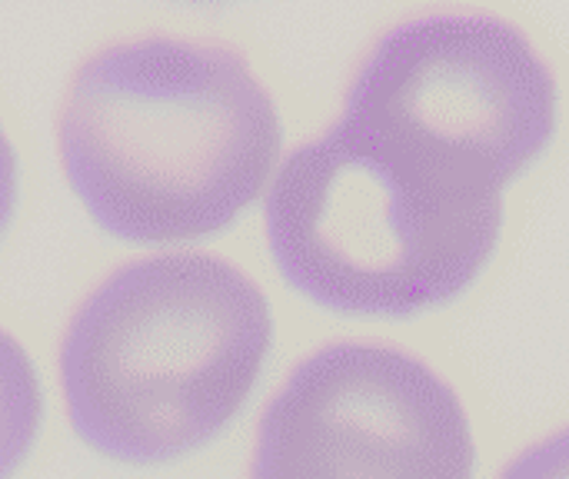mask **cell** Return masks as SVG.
Wrapping results in <instances>:
<instances>
[{
    "mask_svg": "<svg viewBox=\"0 0 569 479\" xmlns=\"http://www.w3.org/2000/svg\"><path fill=\"white\" fill-rule=\"evenodd\" d=\"M183 3H203V0H183Z\"/></svg>",
    "mask_w": 569,
    "mask_h": 479,
    "instance_id": "cell-9",
    "label": "cell"
},
{
    "mask_svg": "<svg viewBox=\"0 0 569 479\" xmlns=\"http://www.w3.org/2000/svg\"><path fill=\"white\" fill-rule=\"evenodd\" d=\"M17 207H20V160H17L13 140L0 120V240L10 230Z\"/></svg>",
    "mask_w": 569,
    "mask_h": 479,
    "instance_id": "cell-8",
    "label": "cell"
},
{
    "mask_svg": "<svg viewBox=\"0 0 569 479\" xmlns=\"http://www.w3.org/2000/svg\"><path fill=\"white\" fill-rule=\"evenodd\" d=\"M263 230L287 287L320 310L417 320L490 267L503 190L340 117L277 163Z\"/></svg>",
    "mask_w": 569,
    "mask_h": 479,
    "instance_id": "cell-3",
    "label": "cell"
},
{
    "mask_svg": "<svg viewBox=\"0 0 569 479\" xmlns=\"http://www.w3.org/2000/svg\"><path fill=\"white\" fill-rule=\"evenodd\" d=\"M273 343L260 283L217 253L170 250L110 270L57 357L73 433L153 467L210 447L250 400Z\"/></svg>",
    "mask_w": 569,
    "mask_h": 479,
    "instance_id": "cell-2",
    "label": "cell"
},
{
    "mask_svg": "<svg viewBox=\"0 0 569 479\" xmlns=\"http://www.w3.org/2000/svg\"><path fill=\"white\" fill-rule=\"evenodd\" d=\"M460 393L420 357L340 340L303 357L267 403L250 479H473Z\"/></svg>",
    "mask_w": 569,
    "mask_h": 479,
    "instance_id": "cell-5",
    "label": "cell"
},
{
    "mask_svg": "<svg viewBox=\"0 0 569 479\" xmlns=\"http://www.w3.org/2000/svg\"><path fill=\"white\" fill-rule=\"evenodd\" d=\"M500 479H569V427L517 453Z\"/></svg>",
    "mask_w": 569,
    "mask_h": 479,
    "instance_id": "cell-7",
    "label": "cell"
},
{
    "mask_svg": "<svg viewBox=\"0 0 569 479\" xmlns=\"http://www.w3.org/2000/svg\"><path fill=\"white\" fill-rule=\"evenodd\" d=\"M43 427V387L23 343L0 327V479L27 463Z\"/></svg>",
    "mask_w": 569,
    "mask_h": 479,
    "instance_id": "cell-6",
    "label": "cell"
},
{
    "mask_svg": "<svg viewBox=\"0 0 569 479\" xmlns=\"http://www.w3.org/2000/svg\"><path fill=\"white\" fill-rule=\"evenodd\" d=\"M283 120L250 60L220 40L140 33L73 70L57 153L73 197L113 240L197 243L270 187Z\"/></svg>",
    "mask_w": 569,
    "mask_h": 479,
    "instance_id": "cell-1",
    "label": "cell"
},
{
    "mask_svg": "<svg viewBox=\"0 0 569 479\" xmlns=\"http://www.w3.org/2000/svg\"><path fill=\"white\" fill-rule=\"evenodd\" d=\"M340 117L507 190L550 150L560 87L513 20L440 10L390 27L370 47Z\"/></svg>",
    "mask_w": 569,
    "mask_h": 479,
    "instance_id": "cell-4",
    "label": "cell"
}]
</instances>
